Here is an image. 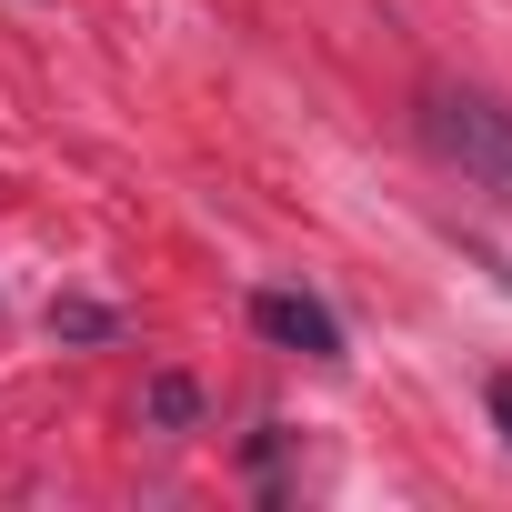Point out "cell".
Segmentation results:
<instances>
[{"mask_svg":"<svg viewBox=\"0 0 512 512\" xmlns=\"http://www.w3.org/2000/svg\"><path fill=\"white\" fill-rule=\"evenodd\" d=\"M422 141L452 161V171H472L482 191H512V111L492 101V91H462V81H432L422 91Z\"/></svg>","mask_w":512,"mask_h":512,"instance_id":"cell-1","label":"cell"},{"mask_svg":"<svg viewBox=\"0 0 512 512\" xmlns=\"http://www.w3.org/2000/svg\"><path fill=\"white\" fill-rule=\"evenodd\" d=\"M251 322H262V342H282L302 362H342V322L312 292H251Z\"/></svg>","mask_w":512,"mask_h":512,"instance_id":"cell-2","label":"cell"},{"mask_svg":"<svg viewBox=\"0 0 512 512\" xmlns=\"http://www.w3.org/2000/svg\"><path fill=\"white\" fill-rule=\"evenodd\" d=\"M51 332H71V342H111V312H101V302H51Z\"/></svg>","mask_w":512,"mask_h":512,"instance_id":"cell-3","label":"cell"},{"mask_svg":"<svg viewBox=\"0 0 512 512\" xmlns=\"http://www.w3.org/2000/svg\"><path fill=\"white\" fill-rule=\"evenodd\" d=\"M191 412H201V392H191L181 372H161V382H151V422H171V432H181Z\"/></svg>","mask_w":512,"mask_h":512,"instance_id":"cell-4","label":"cell"},{"mask_svg":"<svg viewBox=\"0 0 512 512\" xmlns=\"http://www.w3.org/2000/svg\"><path fill=\"white\" fill-rule=\"evenodd\" d=\"M482 402H492V422H502V442H512V372H502V382H492Z\"/></svg>","mask_w":512,"mask_h":512,"instance_id":"cell-5","label":"cell"},{"mask_svg":"<svg viewBox=\"0 0 512 512\" xmlns=\"http://www.w3.org/2000/svg\"><path fill=\"white\" fill-rule=\"evenodd\" d=\"M472 251H482V241H472ZM482 262H492V272H502V282H512V251H482Z\"/></svg>","mask_w":512,"mask_h":512,"instance_id":"cell-6","label":"cell"}]
</instances>
